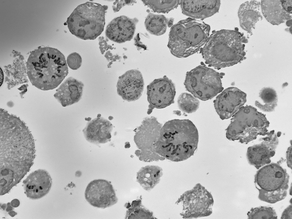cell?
<instances>
[{"label": "cell", "mask_w": 292, "mask_h": 219, "mask_svg": "<svg viewBox=\"0 0 292 219\" xmlns=\"http://www.w3.org/2000/svg\"><path fill=\"white\" fill-rule=\"evenodd\" d=\"M260 101L256 100L255 105L265 112H272L277 106L278 96L276 91L270 87H264L259 91Z\"/></svg>", "instance_id": "obj_25"}, {"label": "cell", "mask_w": 292, "mask_h": 219, "mask_svg": "<svg viewBox=\"0 0 292 219\" xmlns=\"http://www.w3.org/2000/svg\"><path fill=\"white\" fill-rule=\"evenodd\" d=\"M269 122L265 116L251 106L241 107L233 116L226 130V138L247 144L268 132Z\"/></svg>", "instance_id": "obj_6"}, {"label": "cell", "mask_w": 292, "mask_h": 219, "mask_svg": "<svg viewBox=\"0 0 292 219\" xmlns=\"http://www.w3.org/2000/svg\"><path fill=\"white\" fill-rule=\"evenodd\" d=\"M144 88V81L141 73L138 70L127 71L119 77L117 91L122 99L128 102L139 99Z\"/></svg>", "instance_id": "obj_16"}, {"label": "cell", "mask_w": 292, "mask_h": 219, "mask_svg": "<svg viewBox=\"0 0 292 219\" xmlns=\"http://www.w3.org/2000/svg\"><path fill=\"white\" fill-rule=\"evenodd\" d=\"M23 183L26 196L32 200H38L49 193L52 181L46 170L39 169L30 173Z\"/></svg>", "instance_id": "obj_17"}, {"label": "cell", "mask_w": 292, "mask_h": 219, "mask_svg": "<svg viewBox=\"0 0 292 219\" xmlns=\"http://www.w3.org/2000/svg\"><path fill=\"white\" fill-rule=\"evenodd\" d=\"M136 1L133 0H121L117 1L113 3L112 6L113 11L116 12L118 11L122 7L126 5L133 4L135 3Z\"/></svg>", "instance_id": "obj_33"}, {"label": "cell", "mask_w": 292, "mask_h": 219, "mask_svg": "<svg viewBox=\"0 0 292 219\" xmlns=\"http://www.w3.org/2000/svg\"><path fill=\"white\" fill-rule=\"evenodd\" d=\"M289 175L279 163H269L259 169L255 176L258 191L275 192L287 190Z\"/></svg>", "instance_id": "obj_11"}, {"label": "cell", "mask_w": 292, "mask_h": 219, "mask_svg": "<svg viewBox=\"0 0 292 219\" xmlns=\"http://www.w3.org/2000/svg\"><path fill=\"white\" fill-rule=\"evenodd\" d=\"M179 109L186 113L195 112L199 108L200 101L193 95L188 93H182L177 100Z\"/></svg>", "instance_id": "obj_27"}, {"label": "cell", "mask_w": 292, "mask_h": 219, "mask_svg": "<svg viewBox=\"0 0 292 219\" xmlns=\"http://www.w3.org/2000/svg\"><path fill=\"white\" fill-rule=\"evenodd\" d=\"M112 128L109 120L98 117L89 121L83 132L88 142L95 145L102 144L110 141Z\"/></svg>", "instance_id": "obj_21"}, {"label": "cell", "mask_w": 292, "mask_h": 219, "mask_svg": "<svg viewBox=\"0 0 292 219\" xmlns=\"http://www.w3.org/2000/svg\"><path fill=\"white\" fill-rule=\"evenodd\" d=\"M210 27L196 19L188 18L172 26L168 47L179 58L187 57L198 52L206 42Z\"/></svg>", "instance_id": "obj_5"}, {"label": "cell", "mask_w": 292, "mask_h": 219, "mask_svg": "<svg viewBox=\"0 0 292 219\" xmlns=\"http://www.w3.org/2000/svg\"><path fill=\"white\" fill-rule=\"evenodd\" d=\"M180 0H142L143 3L157 13H166L176 8Z\"/></svg>", "instance_id": "obj_28"}, {"label": "cell", "mask_w": 292, "mask_h": 219, "mask_svg": "<svg viewBox=\"0 0 292 219\" xmlns=\"http://www.w3.org/2000/svg\"><path fill=\"white\" fill-rule=\"evenodd\" d=\"M83 87L81 81L70 77L61 84L54 97L63 107L70 106L80 100Z\"/></svg>", "instance_id": "obj_22"}, {"label": "cell", "mask_w": 292, "mask_h": 219, "mask_svg": "<svg viewBox=\"0 0 292 219\" xmlns=\"http://www.w3.org/2000/svg\"><path fill=\"white\" fill-rule=\"evenodd\" d=\"M248 219H277L275 210L271 207L260 206L252 208L247 213Z\"/></svg>", "instance_id": "obj_30"}, {"label": "cell", "mask_w": 292, "mask_h": 219, "mask_svg": "<svg viewBox=\"0 0 292 219\" xmlns=\"http://www.w3.org/2000/svg\"><path fill=\"white\" fill-rule=\"evenodd\" d=\"M163 175L161 167L156 165H146L142 167L137 173V181L146 190L153 189L160 182Z\"/></svg>", "instance_id": "obj_24"}, {"label": "cell", "mask_w": 292, "mask_h": 219, "mask_svg": "<svg viewBox=\"0 0 292 219\" xmlns=\"http://www.w3.org/2000/svg\"><path fill=\"white\" fill-rule=\"evenodd\" d=\"M261 142L249 147L246 156L250 165L256 169L271 163V158L275 153L276 148L279 143V140L274 130L268 132L264 137L260 139Z\"/></svg>", "instance_id": "obj_12"}, {"label": "cell", "mask_w": 292, "mask_h": 219, "mask_svg": "<svg viewBox=\"0 0 292 219\" xmlns=\"http://www.w3.org/2000/svg\"><path fill=\"white\" fill-rule=\"evenodd\" d=\"M125 218L128 219H154L152 212L141 205V201H133L126 212Z\"/></svg>", "instance_id": "obj_29"}, {"label": "cell", "mask_w": 292, "mask_h": 219, "mask_svg": "<svg viewBox=\"0 0 292 219\" xmlns=\"http://www.w3.org/2000/svg\"><path fill=\"white\" fill-rule=\"evenodd\" d=\"M27 70L32 84L43 91L56 88L68 73L63 54L49 47H39L30 53Z\"/></svg>", "instance_id": "obj_3"}, {"label": "cell", "mask_w": 292, "mask_h": 219, "mask_svg": "<svg viewBox=\"0 0 292 219\" xmlns=\"http://www.w3.org/2000/svg\"><path fill=\"white\" fill-rule=\"evenodd\" d=\"M181 203L183 219L207 217L212 213L214 200L211 193L200 183L185 192L176 202Z\"/></svg>", "instance_id": "obj_10"}, {"label": "cell", "mask_w": 292, "mask_h": 219, "mask_svg": "<svg viewBox=\"0 0 292 219\" xmlns=\"http://www.w3.org/2000/svg\"><path fill=\"white\" fill-rule=\"evenodd\" d=\"M246 102V94L231 87L223 90L214 101L216 112L222 120L231 118Z\"/></svg>", "instance_id": "obj_15"}, {"label": "cell", "mask_w": 292, "mask_h": 219, "mask_svg": "<svg viewBox=\"0 0 292 219\" xmlns=\"http://www.w3.org/2000/svg\"><path fill=\"white\" fill-rule=\"evenodd\" d=\"M175 94L174 84L166 76L154 79L147 86V101L153 108L163 109L170 105Z\"/></svg>", "instance_id": "obj_14"}, {"label": "cell", "mask_w": 292, "mask_h": 219, "mask_svg": "<svg viewBox=\"0 0 292 219\" xmlns=\"http://www.w3.org/2000/svg\"><path fill=\"white\" fill-rule=\"evenodd\" d=\"M260 9V1L257 0L245 1L238 8V17L240 26L251 35L256 22L262 19Z\"/></svg>", "instance_id": "obj_23"}, {"label": "cell", "mask_w": 292, "mask_h": 219, "mask_svg": "<svg viewBox=\"0 0 292 219\" xmlns=\"http://www.w3.org/2000/svg\"><path fill=\"white\" fill-rule=\"evenodd\" d=\"M138 20L121 16L112 19L106 29V35L110 40L122 43L130 40L134 34Z\"/></svg>", "instance_id": "obj_18"}, {"label": "cell", "mask_w": 292, "mask_h": 219, "mask_svg": "<svg viewBox=\"0 0 292 219\" xmlns=\"http://www.w3.org/2000/svg\"><path fill=\"white\" fill-rule=\"evenodd\" d=\"M67 63L71 69L77 70L81 65V57L78 53H73L67 57Z\"/></svg>", "instance_id": "obj_32"}, {"label": "cell", "mask_w": 292, "mask_h": 219, "mask_svg": "<svg viewBox=\"0 0 292 219\" xmlns=\"http://www.w3.org/2000/svg\"><path fill=\"white\" fill-rule=\"evenodd\" d=\"M286 160L288 166L292 169V146L287 150Z\"/></svg>", "instance_id": "obj_35"}, {"label": "cell", "mask_w": 292, "mask_h": 219, "mask_svg": "<svg viewBox=\"0 0 292 219\" xmlns=\"http://www.w3.org/2000/svg\"><path fill=\"white\" fill-rule=\"evenodd\" d=\"M247 42L244 34L238 30L217 31L209 36L201 53L206 64L219 70L243 60Z\"/></svg>", "instance_id": "obj_4"}, {"label": "cell", "mask_w": 292, "mask_h": 219, "mask_svg": "<svg viewBox=\"0 0 292 219\" xmlns=\"http://www.w3.org/2000/svg\"><path fill=\"white\" fill-rule=\"evenodd\" d=\"M86 201L93 207L106 208L117 202L115 190L110 182L104 179L91 181L85 192Z\"/></svg>", "instance_id": "obj_13"}, {"label": "cell", "mask_w": 292, "mask_h": 219, "mask_svg": "<svg viewBox=\"0 0 292 219\" xmlns=\"http://www.w3.org/2000/svg\"><path fill=\"white\" fill-rule=\"evenodd\" d=\"M35 157L33 137L19 117L0 110V195L24 177Z\"/></svg>", "instance_id": "obj_1"}, {"label": "cell", "mask_w": 292, "mask_h": 219, "mask_svg": "<svg viewBox=\"0 0 292 219\" xmlns=\"http://www.w3.org/2000/svg\"><path fill=\"white\" fill-rule=\"evenodd\" d=\"M162 127L155 117H147L136 129L134 141L139 149L136 155L141 161L149 162L164 159L156 151V143Z\"/></svg>", "instance_id": "obj_9"}, {"label": "cell", "mask_w": 292, "mask_h": 219, "mask_svg": "<svg viewBox=\"0 0 292 219\" xmlns=\"http://www.w3.org/2000/svg\"><path fill=\"white\" fill-rule=\"evenodd\" d=\"M169 21L164 15L149 13L145 19V27L151 34L161 36L165 32Z\"/></svg>", "instance_id": "obj_26"}, {"label": "cell", "mask_w": 292, "mask_h": 219, "mask_svg": "<svg viewBox=\"0 0 292 219\" xmlns=\"http://www.w3.org/2000/svg\"><path fill=\"white\" fill-rule=\"evenodd\" d=\"M222 77L221 73L200 65L187 73L184 85L194 97L206 101L222 91Z\"/></svg>", "instance_id": "obj_8"}, {"label": "cell", "mask_w": 292, "mask_h": 219, "mask_svg": "<svg viewBox=\"0 0 292 219\" xmlns=\"http://www.w3.org/2000/svg\"><path fill=\"white\" fill-rule=\"evenodd\" d=\"M10 204L12 207H17L19 205V201L17 199H14L11 201Z\"/></svg>", "instance_id": "obj_36"}, {"label": "cell", "mask_w": 292, "mask_h": 219, "mask_svg": "<svg viewBox=\"0 0 292 219\" xmlns=\"http://www.w3.org/2000/svg\"><path fill=\"white\" fill-rule=\"evenodd\" d=\"M260 9L273 25H279L292 18V0H261Z\"/></svg>", "instance_id": "obj_19"}, {"label": "cell", "mask_w": 292, "mask_h": 219, "mask_svg": "<svg viewBox=\"0 0 292 219\" xmlns=\"http://www.w3.org/2000/svg\"><path fill=\"white\" fill-rule=\"evenodd\" d=\"M287 190L275 192H263L259 191L258 199L270 203H274L285 199Z\"/></svg>", "instance_id": "obj_31"}, {"label": "cell", "mask_w": 292, "mask_h": 219, "mask_svg": "<svg viewBox=\"0 0 292 219\" xmlns=\"http://www.w3.org/2000/svg\"><path fill=\"white\" fill-rule=\"evenodd\" d=\"M199 134L188 119H173L161 128L156 151L161 157L173 162L187 160L197 148Z\"/></svg>", "instance_id": "obj_2"}, {"label": "cell", "mask_w": 292, "mask_h": 219, "mask_svg": "<svg viewBox=\"0 0 292 219\" xmlns=\"http://www.w3.org/2000/svg\"><path fill=\"white\" fill-rule=\"evenodd\" d=\"M105 8L100 4L87 2L78 5L67 18L70 32L83 40H94L105 24Z\"/></svg>", "instance_id": "obj_7"}, {"label": "cell", "mask_w": 292, "mask_h": 219, "mask_svg": "<svg viewBox=\"0 0 292 219\" xmlns=\"http://www.w3.org/2000/svg\"><path fill=\"white\" fill-rule=\"evenodd\" d=\"M292 204L288 206L283 212L281 219H290L292 217Z\"/></svg>", "instance_id": "obj_34"}, {"label": "cell", "mask_w": 292, "mask_h": 219, "mask_svg": "<svg viewBox=\"0 0 292 219\" xmlns=\"http://www.w3.org/2000/svg\"><path fill=\"white\" fill-rule=\"evenodd\" d=\"M182 12L194 19H204L217 13L219 9V0H181Z\"/></svg>", "instance_id": "obj_20"}]
</instances>
